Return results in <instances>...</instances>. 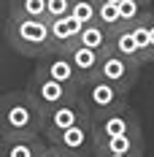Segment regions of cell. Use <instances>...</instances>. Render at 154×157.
<instances>
[{"label": "cell", "instance_id": "cell-3", "mask_svg": "<svg viewBox=\"0 0 154 157\" xmlns=\"http://www.w3.org/2000/svg\"><path fill=\"white\" fill-rule=\"evenodd\" d=\"M78 98H81V103L87 106L89 111V117H103V114H111V111H119L127 106V95L119 92L114 84H108L103 81L100 76H92L87 78L81 87H78Z\"/></svg>", "mask_w": 154, "mask_h": 157}, {"label": "cell", "instance_id": "cell-16", "mask_svg": "<svg viewBox=\"0 0 154 157\" xmlns=\"http://www.w3.org/2000/svg\"><path fill=\"white\" fill-rule=\"evenodd\" d=\"M116 11H119L122 27H130V25L141 22L143 16L149 14V3H143V0H119L116 3Z\"/></svg>", "mask_w": 154, "mask_h": 157}, {"label": "cell", "instance_id": "cell-1", "mask_svg": "<svg viewBox=\"0 0 154 157\" xmlns=\"http://www.w3.org/2000/svg\"><path fill=\"white\" fill-rule=\"evenodd\" d=\"M43 111L27 90L6 92L0 98V138H30L41 136Z\"/></svg>", "mask_w": 154, "mask_h": 157}, {"label": "cell", "instance_id": "cell-6", "mask_svg": "<svg viewBox=\"0 0 154 157\" xmlns=\"http://www.w3.org/2000/svg\"><path fill=\"white\" fill-rule=\"evenodd\" d=\"M49 144L51 146H60V149H65V152H70V155H76V157H92V152H95L92 119H84L78 125H70L62 133L49 136Z\"/></svg>", "mask_w": 154, "mask_h": 157}, {"label": "cell", "instance_id": "cell-21", "mask_svg": "<svg viewBox=\"0 0 154 157\" xmlns=\"http://www.w3.org/2000/svg\"><path fill=\"white\" fill-rule=\"evenodd\" d=\"M73 0H46V16L43 19H54V16H62L70 11Z\"/></svg>", "mask_w": 154, "mask_h": 157}, {"label": "cell", "instance_id": "cell-23", "mask_svg": "<svg viewBox=\"0 0 154 157\" xmlns=\"http://www.w3.org/2000/svg\"><path fill=\"white\" fill-rule=\"evenodd\" d=\"M46 149H49V157H76L70 152H65V149H60V146H51V144H46Z\"/></svg>", "mask_w": 154, "mask_h": 157}, {"label": "cell", "instance_id": "cell-18", "mask_svg": "<svg viewBox=\"0 0 154 157\" xmlns=\"http://www.w3.org/2000/svg\"><path fill=\"white\" fill-rule=\"evenodd\" d=\"M130 35H133V41H135V49H138V54H141V63L149 65L152 63V44H149L146 22L141 19V22H135V25H130Z\"/></svg>", "mask_w": 154, "mask_h": 157}, {"label": "cell", "instance_id": "cell-25", "mask_svg": "<svg viewBox=\"0 0 154 157\" xmlns=\"http://www.w3.org/2000/svg\"><path fill=\"white\" fill-rule=\"evenodd\" d=\"M35 157H49V149L43 146V152H41V155H35Z\"/></svg>", "mask_w": 154, "mask_h": 157}, {"label": "cell", "instance_id": "cell-12", "mask_svg": "<svg viewBox=\"0 0 154 157\" xmlns=\"http://www.w3.org/2000/svg\"><path fill=\"white\" fill-rule=\"evenodd\" d=\"M65 54H68V60H70V65H73V71H76V76H78V81H81V84L97 73V65H100V52L87 49V46H81V44H70V46L65 49Z\"/></svg>", "mask_w": 154, "mask_h": 157}, {"label": "cell", "instance_id": "cell-27", "mask_svg": "<svg viewBox=\"0 0 154 157\" xmlns=\"http://www.w3.org/2000/svg\"><path fill=\"white\" fill-rule=\"evenodd\" d=\"M143 3H149V6H152V0H143Z\"/></svg>", "mask_w": 154, "mask_h": 157}, {"label": "cell", "instance_id": "cell-20", "mask_svg": "<svg viewBox=\"0 0 154 157\" xmlns=\"http://www.w3.org/2000/svg\"><path fill=\"white\" fill-rule=\"evenodd\" d=\"M95 8H97L95 0H73L68 14L73 16L78 25H89V22H95Z\"/></svg>", "mask_w": 154, "mask_h": 157}, {"label": "cell", "instance_id": "cell-11", "mask_svg": "<svg viewBox=\"0 0 154 157\" xmlns=\"http://www.w3.org/2000/svg\"><path fill=\"white\" fill-rule=\"evenodd\" d=\"M49 25V41H51V49H68L70 44H76L78 33L84 25H78L70 14L54 16V19H46Z\"/></svg>", "mask_w": 154, "mask_h": 157}, {"label": "cell", "instance_id": "cell-22", "mask_svg": "<svg viewBox=\"0 0 154 157\" xmlns=\"http://www.w3.org/2000/svg\"><path fill=\"white\" fill-rule=\"evenodd\" d=\"M146 30H149V44H152V63H154V8H149V14L143 16Z\"/></svg>", "mask_w": 154, "mask_h": 157}, {"label": "cell", "instance_id": "cell-9", "mask_svg": "<svg viewBox=\"0 0 154 157\" xmlns=\"http://www.w3.org/2000/svg\"><path fill=\"white\" fill-rule=\"evenodd\" d=\"M27 92H30V98L38 103V109L46 111V109H51V106L62 103V100L73 98L76 90H70L68 84H60V81H54V78H49V76L35 73V76L30 78V84H27Z\"/></svg>", "mask_w": 154, "mask_h": 157}, {"label": "cell", "instance_id": "cell-5", "mask_svg": "<svg viewBox=\"0 0 154 157\" xmlns=\"http://www.w3.org/2000/svg\"><path fill=\"white\" fill-rule=\"evenodd\" d=\"M95 76H100L103 81L114 84L119 92L127 95L133 87H135V81H138V76H141V65L130 63V60H124V57L114 54V52H103Z\"/></svg>", "mask_w": 154, "mask_h": 157}, {"label": "cell", "instance_id": "cell-8", "mask_svg": "<svg viewBox=\"0 0 154 157\" xmlns=\"http://www.w3.org/2000/svg\"><path fill=\"white\" fill-rule=\"evenodd\" d=\"M92 127H95V138H103V136H127V133H141V119H138V111L124 106L119 111L95 117Z\"/></svg>", "mask_w": 154, "mask_h": 157}, {"label": "cell", "instance_id": "cell-7", "mask_svg": "<svg viewBox=\"0 0 154 157\" xmlns=\"http://www.w3.org/2000/svg\"><path fill=\"white\" fill-rule=\"evenodd\" d=\"M35 73L49 76V78H54V81H60V84H68L76 92H78V87H81V81H78L76 71H73V65H70L68 54H65V49H49L46 54H41Z\"/></svg>", "mask_w": 154, "mask_h": 157}, {"label": "cell", "instance_id": "cell-2", "mask_svg": "<svg viewBox=\"0 0 154 157\" xmlns=\"http://www.w3.org/2000/svg\"><path fill=\"white\" fill-rule=\"evenodd\" d=\"M6 44L22 57H41L51 49L49 41V25L46 19H32V16H8L6 19Z\"/></svg>", "mask_w": 154, "mask_h": 157}, {"label": "cell", "instance_id": "cell-19", "mask_svg": "<svg viewBox=\"0 0 154 157\" xmlns=\"http://www.w3.org/2000/svg\"><path fill=\"white\" fill-rule=\"evenodd\" d=\"M95 22H97L100 27H106L108 33H114L116 27H122L116 3H97V8H95Z\"/></svg>", "mask_w": 154, "mask_h": 157}, {"label": "cell", "instance_id": "cell-17", "mask_svg": "<svg viewBox=\"0 0 154 157\" xmlns=\"http://www.w3.org/2000/svg\"><path fill=\"white\" fill-rule=\"evenodd\" d=\"M8 16L43 19V16H46V0H11V3H8Z\"/></svg>", "mask_w": 154, "mask_h": 157}, {"label": "cell", "instance_id": "cell-10", "mask_svg": "<svg viewBox=\"0 0 154 157\" xmlns=\"http://www.w3.org/2000/svg\"><path fill=\"white\" fill-rule=\"evenodd\" d=\"M95 152H108V155H143V133L95 138Z\"/></svg>", "mask_w": 154, "mask_h": 157}, {"label": "cell", "instance_id": "cell-13", "mask_svg": "<svg viewBox=\"0 0 154 157\" xmlns=\"http://www.w3.org/2000/svg\"><path fill=\"white\" fill-rule=\"evenodd\" d=\"M43 138L30 136V138H0V157H35L43 152Z\"/></svg>", "mask_w": 154, "mask_h": 157}, {"label": "cell", "instance_id": "cell-24", "mask_svg": "<svg viewBox=\"0 0 154 157\" xmlns=\"http://www.w3.org/2000/svg\"><path fill=\"white\" fill-rule=\"evenodd\" d=\"M92 157H143V155H108V152H92Z\"/></svg>", "mask_w": 154, "mask_h": 157}, {"label": "cell", "instance_id": "cell-15", "mask_svg": "<svg viewBox=\"0 0 154 157\" xmlns=\"http://www.w3.org/2000/svg\"><path fill=\"white\" fill-rule=\"evenodd\" d=\"M108 38H111V33H108L106 27H100L97 22H89V25L81 27L76 44H81V46H87V49H95V52L103 54V52L108 49Z\"/></svg>", "mask_w": 154, "mask_h": 157}, {"label": "cell", "instance_id": "cell-4", "mask_svg": "<svg viewBox=\"0 0 154 157\" xmlns=\"http://www.w3.org/2000/svg\"><path fill=\"white\" fill-rule=\"evenodd\" d=\"M84 119H92L89 117V111L87 106L81 103V98L73 95V98H68V100H62L57 106H51V109L43 111V122H41V136H54V133H62V130H68L70 125H78V122H84Z\"/></svg>", "mask_w": 154, "mask_h": 157}, {"label": "cell", "instance_id": "cell-14", "mask_svg": "<svg viewBox=\"0 0 154 157\" xmlns=\"http://www.w3.org/2000/svg\"><path fill=\"white\" fill-rule=\"evenodd\" d=\"M106 52H114V54H119V57H124V60H130V63H135V65L143 68L141 54H138V49H135V41L130 35V27H116V30L111 33Z\"/></svg>", "mask_w": 154, "mask_h": 157}, {"label": "cell", "instance_id": "cell-26", "mask_svg": "<svg viewBox=\"0 0 154 157\" xmlns=\"http://www.w3.org/2000/svg\"><path fill=\"white\" fill-rule=\"evenodd\" d=\"M95 3H119V0H95Z\"/></svg>", "mask_w": 154, "mask_h": 157}]
</instances>
